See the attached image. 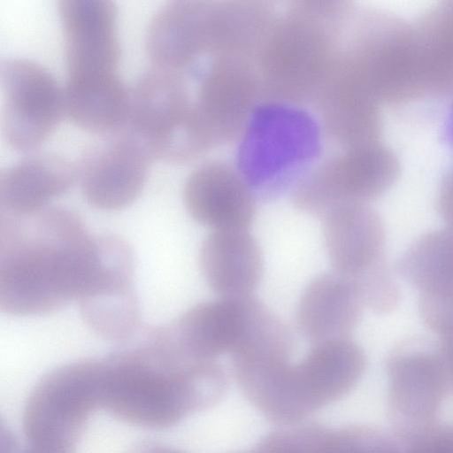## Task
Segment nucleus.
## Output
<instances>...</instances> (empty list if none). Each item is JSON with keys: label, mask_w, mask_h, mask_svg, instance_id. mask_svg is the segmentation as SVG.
Returning <instances> with one entry per match:
<instances>
[{"label": "nucleus", "mask_w": 453, "mask_h": 453, "mask_svg": "<svg viewBox=\"0 0 453 453\" xmlns=\"http://www.w3.org/2000/svg\"><path fill=\"white\" fill-rule=\"evenodd\" d=\"M350 12L344 2H292L276 18L257 60L261 95L298 105L315 102L342 49Z\"/></svg>", "instance_id": "7ed1b4c3"}, {"label": "nucleus", "mask_w": 453, "mask_h": 453, "mask_svg": "<svg viewBox=\"0 0 453 453\" xmlns=\"http://www.w3.org/2000/svg\"><path fill=\"white\" fill-rule=\"evenodd\" d=\"M314 103L331 141L343 148L379 142L380 104L344 76L332 73Z\"/></svg>", "instance_id": "a211bd4d"}, {"label": "nucleus", "mask_w": 453, "mask_h": 453, "mask_svg": "<svg viewBox=\"0 0 453 453\" xmlns=\"http://www.w3.org/2000/svg\"><path fill=\"white\" fill-rule=\"evenodd\" d=\"M128 453H186L179 449L158 442H142L131 449Z\"/></svg>", "instance_id": "5701e85b"}, {"label": "nucleus", "mask_w": 453, "mask_h": 453, "mask_svg": "<svg viewBox=\"0 0 453 453\" xmlns=\"http://www.w3.org/2000/svg\"><path fill=\"white\" fill-rule=\"evenodd\" d=\"M102 359L69 363L42 376L23 409L27 444L56 453H74L88 419L102 410Z\"/></svg>", "instance_id": "39448f33"}, {"label": "nucleus", "mask_w": 453, "mask_h": 453, "mask_svg": "<svg viewBox=\"0 0 453 453\" xmlns=\"http://www.w3.org/2000/svg\"><path fill=\"white\" fill-rule=\"evenodd\" d=\"M403 445L404 453H453V422L441 419Z\"/></svg>", "instance_id": "412c9836"}, {"label": "nucleus", "mask_w": 453, "mask_h": 453, "mask_svg": "<svg viewBox=\"0 0 453 453\" xmlns=\"http://www.w3.org/2000/svg\"><path fill=\"white\" fill-rule=\"evenodd\" d=\"M399 273L419 291V312L436 323L453 321V226L416 240L397 262Z\"/></svg>", "instance_id": "ddd939ff"}, {"label": "nucleus", "mask_w": 453, "mask_h": 453, "mask_svg": "<svg viewBox=\"0 0 453 453\" xmlns=\"http://www.w3.org/2000/svg\"><path fill=\"white\" fill-rule=\"evenodd\" d=\"M199 262L211 289L220 298L251 296L263 274V256L247 229L212 231L203 242Z\"/></svg>", "instance_id": "dca6fc26"}, {"label": "nucleus", "mask_w": 453, "mask_h": 453, "mask_svg": "<svg viewBox=\"0 0 453 453\" xmlns=\"http://www.w3.org/2000/svg\"><path fill=\"white\" fill-rule=\"evenodd\" d=\"M76 178V167L61 155L25 157L0 172V216L29 215L47 208Z\"/></svg>", "instance_id": "f3484780"}, {"label": "nucleus", "mask_w": 453, "mask_h": 453, "mask_svg": "<svg viewBox=\"0 0 453 453\" xmlns=\"http://www.w3.org/2000/svg\"><path fill=\"white\" fill-rule=\"evenodd\" d=\"M436 349L444 367L450 395H453V327L439 335Z\"/></svg>", "instance_id": "4be33fe9"}, {"label": "nucleus", "mask_w": 453, "mask_h": 453, "mask_svg": "<svg viewBox=\"0 0 453 453\" xmlns=\"http://www.w3.org/2000/svg\"><path fill=\"white\" fill-rule=\"evenodd\" d=\"M363 301L349 277L335 271L313 279L296 309L299 331L312 343L349 337L360 320Z\"/></svg>", "instance_id": "2eb2a0df"}, {"label": "nucleus", "mask_w": 453, "mask_h": 453, "mask_svg": "<svg viewBox=\"0 0 453 453\" xmlns=\"http://www.w3.org/2000/svg\"><path fill=\"white\" fill-rule=\"evenodd\" d=\"M242 453H250V451L242 452Z\"/></svg>", "instance_id": "b1692460"}, {"label": "nucleus", "mask_w": 453, "mask_h": 453, "mask_svg": "<svg viewBox=\"0 0 453 453\" xmlns=\"http://www.w3.org/2000/svg\"><path fill=\"white\" fill-rule=\"evenodd\" d=\"M103 360L102 410L123 423L168 428L216 403L226 377L218 360L198 359L159 326L141 329Z\"/></svg>", "instance_id": "f257e3e1"}, {"label": "nucleus", "mask_w": 453, "mask_h": 453, "mask_svg": "<svg viewBox=\"0 0 453 453\" xmlns=\"http://www.w3.org/2000/svg\"><path fill=\"white\" fill-rule=\"evenodd\" d=\"M194 99L182 73L153 66L130 91L126 126L152 158L193 159L197 145Z\"/></svg>", "instance_id": "423d86ee"}, {"label": "nucleus", "mask_w": 453, "mask_h": 453, "mask_svg": "<svg viewBox=\"0 0 453 453\" xmlns=\"http://www.w3.org/2000/svg\"><path fill=\"white\" fill-rule=\"evenodd\" d=\"M398 170L395 156L380 142L343 148L298 180L292 201L321 218L341 205L368 204L393 185Z\"/></svg>", "instance_id": "0eeeda50"}, {"label": "nucleus", "mask_w": 453, "mask_h": 453, "mask_svg": "<svg viewBox=\"0 0 453 453\" xmlns=\"http://www.w3.org/2000/svg\"><path fill=\"white\" fill-rule=\"evenodd\" d=\"M94 256L95 236L73 210L0 216V309L15 316L58 311L77 299Z\"/></svg>", "instance_id": "f03ea898"}, {"label": "nucleus", "mask_w": 453, "mask_h": 453, "mask_svg": "<svg viewBox=\"0 0 453 453\" xmlns=\"http://www.w3.org/2000/svg\"><path fill=\"white\" fill-rule=\"evenodd\" d=\"M183 201L189 215L212 231L248 229L255 216V200L244 177L219 160L205 162L189 174Z\"/></svg>", "instance_id": "f8f14e48"}, {"label": "nucleus", "mask_w": 453, "mask_h": 453, "mask_svg": "<svg viewBox=\"0 0 453 453\" xmlns=\"http://www.w3.org/2000/svg\"><path fill=\"white\" fill-rule=\"evenodd\" d=\"M388 406L393 434L404 443L435 424L450 395L436 345L409 342L386 363Z\"/></svg>", "instance_id": "1a4fd4ad"}, {"label": "nucleus", "mask_w": 453, "mask_h": 453, "mask_svg": "<svg viewBox=\"0 0 453 453\" xmlns=\"http://www.w3.org/2000/svg\"><path fill=\"white\" fill-rule=\"evenodd\" d=\"M352 280L365 307L377 313H388L397 306L401 293L386 260Z\"/></svg>", "instance_id": "aec40b11"}, {"label": "nucleus", "mask_w": 453, "mask_h": 453, "mask_svg": "<svg viewBox=\"0 0 453 453\" xmlns=\"http://www.w3.org/2000/svg\"><path fill=\"white\" fill-rule=\"evenodd\" d=\"M69 103H89L125 95L117 73L120 47L116 31L117 9L110 0H60Z\"/></svg>", "instance_id": "20e7f679"}, {"label": "nucleus", "mask_w": 453, "mask_h": 453, "mask_svg": "<svg viewBox=\"0 0 453 453\" xmlns=\"http://www.w3.org/2000/svg\"><path fill=\"white\" fill-rule=\"evenodd\" d=\"M1 130L12 149L26 152L43 142L65 111L64 92L41 65L22 58L0 68Z\"/></svg>", "instance_id": "9d476101"}, {"label": "nucleus", "mask_w": 453, "mask_h": 453, "mask_svg": "<svg viewBox=\"0 0 453 453\" xmlns=\"http://www.w3.org/2000/svg\"><path fill=\"white\" fill-rule=\"evenodd\" d=\"M151 159L143 142L127 127L101 134L83 150L76 167L84 198L104 211L129 206L144 186Z\"/></svg>", "instance_id": "9b49d317"}, {"label": "nucleus", "mask_w": 453, "mask_h": 453, "mask_svg": "<svg viewBox=\"0 0 453 453\" xmlns=\"http://www.w3.org/2000/svg\"><path fill=\"white\" fill-rule=\"evenodd\" d=\"M95 256L76 301L87 326L109 342L125 343L141 329L134 287V256L120 236H95Z\"/></svg>", "instance_id": "6e6552de"}, {"label": "nucleus", "mask_w": 453, "mask_h": 453, "mask_svg": "<svg viewBox=\"0 0 453 453\" xmlns=\"http://www.w3.org/2000/svg\"><path fill=\"white\" fill-rule=\"evenodd\" d=\"M418 61L426 94L453 91V4H445L414 26Z\"/></svg>", "instance_id": "6ab92c4d"}, {"label": "nucleus", "mask_w": 453, "mask_h": 453, "mask_svg": "<svg viewBox=\"0 0 453 453\" xmlns=\"http://www.w3.org/2000/svg\"><path fill=\"white\" fill-rule=\"evenodd\" d=\"M323 237L334 271L355 279L385 261V229L368 204L338 206L323 217Z\"/></svg>", "instance_id": "4468645a"}]
</instances>
